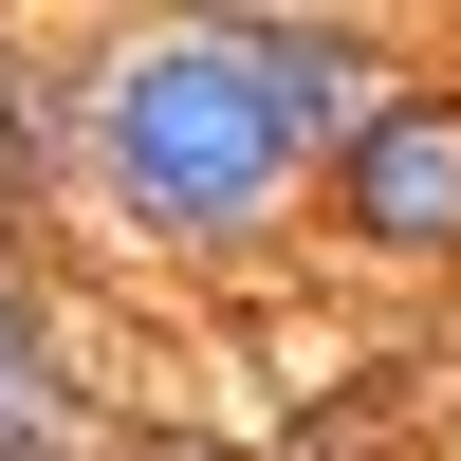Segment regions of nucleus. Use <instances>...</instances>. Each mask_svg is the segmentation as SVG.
Listing matches in <instances>:
<instances>
[{
	"label": "nucleus",
	"mask_w": 461,
	"mask_h": 461,
	"mask_svg": "<svg viewBox=\"0 0 461 461\" xmlns=\"http://www.w3.org/2000/svg\"><path fill=\"white\" fill-rule=\"evenodd\" d=\"M221 19H240L258 93L295 111V148H314V185L351 167V148H369V111H388L406 74H425V56H406V19H314V0H221Z\"/></svg>",
	"instance_id": "7ed1b4c3"
},
{
	"label": "nucleus",
	"mask_w": 461,
	"mask_h": 461,
	"mask_svg": "<svg viewBox=\"0 0 461 461\" xmlns=\"http://www.w3.org/2000/svg\"><path fill=\"white\" fill-rule=\"evenodd\" d=\"M314 240L351 258V277H461V74L425 56L388 111H369V148L314 185Z\"/></svg>",
	"instance_id": "f03ea898"
},
{
	"label": "nucleus",
	"mask_w": 461,
	"mask_h": 461,
	"mask_svg": "<svg viewBox=\"0 0 461 461\" xmlns=\"http://www.w3.org/2000/svg\"><path fill=\"white\" fill-rule=\"evenodd\" d=\"M111 443V369L74 332L56 258H0V461H93Z\"/></svg>",
	"instance_id": "20e7f679"
},
{
	"label": "nucleus",
	"mask_w": 461,
	"mask_h": 461,
	"mask_svg": "<svg viewBox=\"0 0 461 461\" xmlns=\"http://www.w3.org/2000/svg\"><path fill=\"white\" fill-rule=\"evenodd\" d=\"M93 461H277V443H221V425H167V406H111Z\"/></svg>",
	"instance_id": "423d86ee"
},
{
	"label": "nucleus",
	"mask_w": 461,
	"mask_h": 461,
	"mask_svg": "<svg viewBox=\"0 0 461 461\" xmlns=\"http://www.w3.org/2000/svg\"><path fill=\"white\" fill-rule=\"evenodd\" d=\"M277 461H351V443H277Z\"/></svg>",
	"instance_id": "0eeeda50"
},
{
	"label": "nucleus",
	"mask_w": 461,
	"mask_h": 461,
	"mask_svg": "<svg viewBox=\"0 0 461 461\" xmlns=\"http://www.w3.org/2000/svg\"><path fill=\"white\" fill-rule=\"evenodd\" d=\"M56 240V37L0 19V258Z\"/></svg>",
	"instance_id": "39448f33"
},
{
	"label": "nucleus",
	"mask_w": 461,
	"mask_h": 461,
	"mask_svg": "<svg viewBox=\"0 0 461 461\" xmlns=\"http://www.w3.org/2000/svg\"><path fill=\"white\" fill-rule=\"evenodd\" d=\"M56 240L130 277L258 295L314 258V148L258 93L240 19H74L56 37Z\"/></svg>",
	"instance_id": "f257e3e1"
}]
</instances>
